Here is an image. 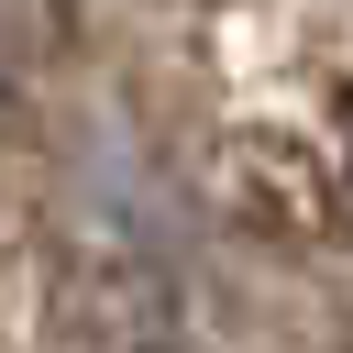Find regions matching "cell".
<instances>
[{
	"label": "cell",
	"mask_w": 353,
	"mask_h": 353,
	"mask_svg": "<svg viewBox=\"0 0 353 353\" xmlns=\"http://www.w3.org/2000/svg\"><path fill=\"white\" fill-rule=\"evenodd\" d=\"M342 165H353V154H342Z\"/></svg>",
	"instance_id": "cell-1"
}]
</instances>
